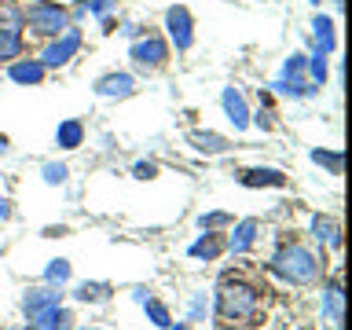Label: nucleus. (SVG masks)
Returning a JSON list of instances; mask_svg holds the SVG:
<instances>
[{
    "label": "nucleus",
    "instance_id": "1",
    "mask_svg": "<svg viewBox=\"0 0 352 330\" xmlns=\"http://www.w3.org/2000/svg\"><path fill=\"white\" fill-rule=\"evenodd\" d=\"M272 272L290 286H308L323 275V257L312 253L308 246H301V242H283L272 253Z\"/></svg>",
    "mask_w": 352,
    "mask_h": 330
},
{
    "label": "nucleus",
    "instance_id": "2",
    "mask_svg": "<svg viewBox=\"0 0 352 330\" xmlns=\"http://www.w3.org/2000/svg\"><path fill=\"white\" fill-rule=\"evenodd\" d=\"M261 305L257 286H250L246 279H220L217 286V316L228 319V323H242V319H253Z\"/></svg>",
    "mask_w": 352,
    "mask_h": 330
},
{
    "label": "nucleus",
    "instance_id": "3",
    "mask_svg": "<svg viewBox=\"0 0 352 330\" xmlns=\"http://www.w3.org/2000/svg\"><path fill=\"white\" fill-rule=\"evenodd\" d=\"M22 26H30L37 37H59V33L70 26V15H66L63 4H52V0H33V4L22 11Z\"/></svg>",
    "mask_w": 352,
    "mask_h": 330
},
{
    "label": "nucleus",
    "instance_id": "4",
    "mask_svg": "<svg viewBox=\"0 0 352 330\" xmlns=\"http://www.w3.org/2000/svg\"><path fill=\"white\" fill-rule=\"evenodd\" d=\"M129 55L140 70H162V66L169 63V44H165L158 33H140V37L132 41Z\"/></svg>",
    "mask_w": 352,
    "mask_h": 330
},
{
    "label": "nucleus",
    "instance_id": "5",
    "mask_svg": "<svg viewBox=\"0 0 352 330\" xmlns=\"http://www.w3.org/2000/svg\"><path fill=\"white\" fill-rule=\"evenodd\" d=\"M77 52H81V30L66 26L59 37L48 41V48L41 52V63H44V70H59V66H66Z\"/></svg>",
    "mask_w": 352,
    "mask_h": 330
},
{
    "label": "nucleus",
    "instance_id": "6",
    "mask_svg": "<svg viewBox=\"0 0 352 330\" xmlns=\"http://www.w3.org/2000/svg\"><path fill=\"white\" fill-rule=\"evenodd\" d=\"M165 30H169V41L176 44V52H187L195 44V22H191V11L173 4L165 11Z\"/></svg>",
    "mask_w": 352,
    "mask_h": 330
},
{
    "label": "nucleus",
    "instance_id": "7",
    "mask_svg": "<svg viewBox=\"0 0 352 330\" xmlns=\"http://www.w3.org/2000/svg\"><path fill=\"white\" fill-rule=\"evenodd\" d=\"M319 312H323V323L330 330H341V323H345V294H341V279H338V275L323 283V301H319Z\"/></svg>",
    "mask_w": 352,
    "mask_h": 330
},
{
    "label": "nucleus",
    "instance_id": "8",
    "mask_svg": "<svg viewBox=\"0 0 352 330\" xmlns=\"http://www.w3.org/2000/svg\"><path fill=\"white\" fill-rule=\"evenodd\" d=\"M220 107H224V114H228V121L235 125V132H242L250 125V103H246V96H242V88H224L220 92Z\"/></svg>",
    "mask_w": 352,
    "mask_h": 330
},
{
    "label": "nucleus",
    "instance_id": "9",
    "mask_svg": "<svg viewBox=\"0 0 352 330\" xmlns=\"http://www.w3.org/2000/svg\"><path fill=\"white\" fill-rule=\"evenodd\" d=\"M136 92V77L132 74H107L96 81V96L99 99H129Z\"/></svg>",
    "mask_w": 352,
    "mask_h": 330
},
{
    "label": "nucleus",
    "instance_id": "10",
    "mask_svg": "<svg viewBox=\"0 0 352 330\" xmlns=\"http://www.w3.org/2000/svg\"><path fill=\"white\" fill-rule=\"evenodd\" d=\"M63 305V290H55V286H44V290H30L26 297H22V312H26V319L48 312V308Z\"/></svg>",
    "mask_w": 352,
    "mask_h": 330
},
{
    "label": "nucleus",
    "instance_id": "11",
    "mask_svg": "<svg viewBox=\"0 0 352 330\" xmlns=\"http://www.w3.org/2000/svg\"><path fill=\"white\" fill-rule=\"evenodd\" d=\"M30 330H74V312L63 308V305H55V308H48V312L33 316Z\"/></svg>",
    "mask_w": 352,
    "mask_h": 330
},
{
    "label": "nucleus",
    "instance_id": "12",
    "mask_svg": "<svg viewBox=\"0 0 352 330\" xmlns=\"http://www.w3.org/2000/svg\"><path fill=\"white\" fill-rule=\"evenodd\" d=\"M8 77L15 85H41L44 81V63L41 59H15V63H8Z\"/></svg>",
    "mask_w": 352,
    "mask_h": 330
},
{
    "label": "nucleus",
    "instance_id": "13",
    "mask_svg": "<svg viewBox=\"0 0 352 330\" xmlns=\"http://www.w3.org/2000/svg\"><path fill=\"white\" fill-rule=\"evenodd\" d=\"M257 235H261V224H257V220H239L235 231H231L228 242H224V250H231V253H246L253 242H257Z\"/></svg>",
    "mask_w": 352,
    "mask_h": 330
},
{
    "label": "nucleus",
    "instance_id": "14",
    "mask_svg": "<svg viewBox=\"0 0 352 330\" xmlns=\"http://www.w3.org/2000/svg\"><path fill=\"white\" fill-rule=\"evenodd\" d=\"M85 143V121L81 118H66L59 129H55V147L59 151H77Z\"/></svg>",
    "mask_w": 352,
    "mask_h": 330
},
{
    "label": "nucleus",
    "instance_id": "15",
    "mask_svg": "<svg viewBox=\"0 0 352 330\" xmlns=\"http://www.w3.org/2000/svg\"><path fill=\"white\" fill-rule=\"evenodd\" d=\"M22 48H26L22 26H0V63H15V59H22Z\"/></svg>",
    "mask_w": 352,
    "mask_h": 330
},
{
    "label": "nucleus",
    "instance_id": "16",
    "mask_svg": "<svg viewBox=\"0 0 352 330\" xmlns=\"http://www.w3.org/2000/svg\"><path fill=\"white\" fill-rule=\"evenodd\" d=\"M312 239L319 242V246H330L338 250L341 246V228L334 217H312Z\"/></svg>",
    "mask_w": 352,
    "mask_h": 330
},
{
    "label": "nucleus",
    "instance_id": "17",
    "mask_svg": "<svg viewBox=\"0 0 352 330\" xmlns=\"http://www.w3.org/2000/svg\"><path fill=\"white\" fill-rule=\"evenodd\" d=\"M239 180H242V187H283L286 173L283 169H242Z\"/></svg>",
    "mask_w": 352,
    "mask_h": 330
},
{
    "label": "nucleus",
    "instance_id": "18",
    "mask_svg": "<svg viewBox=\"0 0 352 330\" xmlns=\"http://www.w3.org/2000/svg\"><path fill=\"white\" fill-rule=\"evenodd\" d=\"M187 140H191V147L202 151V154H224V151L231 147L228 136H220V132H209V129H195Z\"/></svg>",
    "mask_w": 352,
    "mask_h": 330
},
{
    "label": "nucleus",
    "instance_id": "19",
    "mask_svg": "<svg viewBox=\"0 0 352 330\" xmlns=\"http://www.w3.org/2000/svg\"><path fill=\"white\" fill-rule=\"evenodd\" d=\"M187 253H191L195 261H217L220 253H224V239L213 235V231H206L202 239H195V242H191V250H187Z\"/></svg>",
    "mask_w": 352,
    "mask_h": 330
},
{
    "label": "nucleus",
    "instance_id": "20",
    "mask_svg": "<svg viewBox=\"0 0 352 330\" xmlns=\"http://www.w3.org/2000/svg\"><path fill=\"white\" fill-rule=\"evenodd\" d=\"M312 33H316V48L323 52V55H330L338 48V33H334V22H330L327 15H316L312 19Z\"/></svg>",
    "mask_w": 352,
    "mask_h": 330
},
{
    "label": "nucleus",
    "instance_id": "21",
    "mask_svg": "<svg viewBox=\"0 0 352 330\" xmlns=\"http://www.w3.org/2000/svg\"><path fill=\"white\" fill-rule=\"evenodd\" d=\"M279 96H290V99H305V96H316V88L312 81H301V77H279V81L272 85Z\"/></svg>",
    "mask_w": 352,
    "mask_h": 330
},
{
    "label": "nucleus",
    "instance_id": "22",
    "mask_svg": "<svg viewBox=\"0 0 352 330\" xmlns=\"http://www.w3.org/2000/svg\"><path fill=\"white\" fill-rule=\"evenodd\" d=\"M74 297L81 305H99V301H107V297H110V286L107 283H81L74 290Z\"/></svg>",
    "mask_w": 352,
    "mask_h": 330
},
{
    "label": "nucleus",
    "instance_id": "23",
    "mask_svg": "<svg viewBox=\"0 0 352 330\" xmlns=\"http://www.w3.org/2000/svg\"><path fill=\"white\" fill-rule=\"evenodd\" d=\"M305 74L312 77V85H327V77H330V66H327V55L316 48V55H308V63H305Z\"/></svg>",
    "mask_w": 352,
    "mask_h": 330
},
{
    "label": "nucleus",
    "instance_id": "24",
    "mask_svg": "<svg viewBox=\"0 0 352 330\" xmlns=\"http://www.w3.org/2000/svg\"><path fill=\"white\" fill-rule=\"evenodd\" d=\"M143 312H147V319L154 327H162V330L173 327V316H169V308H165L162 301H151V297H147V301H143Z\"/></svg>",
    "mask_w": 352,
    "mask_h": 330
},
{
    "label": "nucleus",
    "instance_id": "25",
    "mask_svg": "<svg viewBox=\"0 0 352 330\" xmlns=\"http://www.w3.org/2000/svg\"><path fill=\"white\" fill-rule=\"evenodd\" d=\"M44 279H48V286H63L70 283V261H48V268H44Z\"/></svg>",
    "mask_w": 352,
    "mask_h": 330
},
{
    "label": "nucleus",
    "instance_id": "26",
    "mask_svg": "<svg viewBox=\"0 0 352 330\" xmlns=\"http://www.w3.org/2000/svg\"><path fill=\"white\" fill-rule=\"evenodd\" d=\"M41 176H44V184H48V187H59V184H66L70 169H66L63 162H44L41 165Z\"/></svg>",
    "mask_w": 352,
    "mask_h": 330
},
{
    "label": "nucleus",
    "instance_id": "27",
    "mask_svg": "<svg viewBox=\"0 0 352 330\" xmlns=\"http://www.w3.org/2000/svg\"><path fill=\"white\" fill-rule=\"evenodd\" d=\"M312 162H316V165H323L327 173L341 176V154H338V151H319V147H316V151H312Z\"/></svg>",
    "mask_w": 352,
    "mask_h": 330
},
{
    "label": "nucleus",
    "instance_id": "28",
    "mask_svg": "<svg viewBox=\"0 0 352 330\" xmlns=\"http://www.w3.org/2000/svg\"><path fill=\"white\" fill-rule=\"evenodd\" d=\"M187 316H191V323H202L209 316V297L206 294H195L191 297V308H187Z\"/></svg>",
    "mask_w": 352,
    "mask_h": 330
},
{
    "label": "nucleus",
    "instance_id": "29",
    "mask_svg": "<svg viewBox=\"0 0 352 330\" xmlns=\"http://www.w3.org/2000/svg\"><path fill=\"white\" fill-rule=\"evenodd\" d=\"M305 63H308V55H301V52L290 55V59L283 63V77H301L305 74Z\"/></svg>",
    "mask_w": 352,
    "mask_h": 330
},
{
    "label": "nucleus",
    "instance_id": "30",
    "mask_svg": "<svg viewBox=\"0 0 352 330\" xmlns=\"http://www.w3.org/2000/svg\"><path fill=\"white\" fill-rule=\"evenodd\" d=\"M81 4H85L88 11H92V15H99V19H107L110 11H114V4H118V0H81Z\"/></svg>",
    "mask_w": 352,
    "mask_h": 330
},
{
    "label": "nucleus",
    "instance_id": "31",
    "mask_svg": "<svg viewBox=\"0 0 352 330\" xmlns=\"http://www.w3.org/2000/svg\"><path fill=\"white\" fill-rule=\"evenodd\" d=\"M206 231H213V228H228L231 224V213H206L202 220H198Z\"/></svg>",
    "mask_w": 352,
    "mask_h": 330
},
{
    "label": "nucleus",
    "instance_id": "32",
    "mask_svg": "<svg viewBox=\"0 0 352 330\" xmlns=\"http://www.w3.org/2000/svg\"><path fill=\"white\" fill-rule=\"evenodd\" d=\"M132 176H136V180H154V176H158V165L154 162H136L132 165Z\"/></svg>",
    "mask_w": 352,
    "mask_h": 330
},
{
    "label": "nucleus",
    "instance_id": "33",
    "mask_svg": "<svg viewBox=\"0 0 352 330\" xmlns=\"http://www.w3.org/2000/svg\"><path fill=\"white\" fill-rule=\"evenodd\" d=\"M250 118L257 121V129H264V132H272V129H275V114H272L268 107H261L257 114H250Z\"/></svg>",
    "mask_w": 352,
    "mask_h": 330
},
{
    "label": "nucleus",
    "instance_id": "34",
    "mask_svg": "<svg viewBox=\"0 0 352 330\" xmlns=\"http://www.w3.org/2000/svg\"><path fill=\"white\" fill-rule=\"evenodd\" d=\"M121 33H125V37H140V26H136V22H125V26H121Z\"/></svg>",
    "mask_w": 352,
    "mask_h": 330
},
{
    "label": "nucleus",
    "instance_id": "35",
    "mask_svg": "<svg viewBox=\"0 0 352 330\" xmlns=\"http://www.w3.org/2000/svg\"><path fill=\"white\" fill-rule=\"evenodd\" d=\"M11 217V202H8V198H0V220H8Z\"/></svg>",
    "mask_w": 352,
    "mask_h": 330
},
{
    "label": "nucleus",
    "instance_id": "36",
    "mask_svg": "<svg viewBox=\"0 0 352 330\" xmlns=\"http://www.w3.org/2000/svg\"><path fill=\"white\" fill-rule=\"evenodd\" d=\"M0 154H8V136L0 132Z\"/></svg>",
    "mask_w": 352,
    "mask_h": 330
},
{
    "label": "nucleus",
    "instance_id": "37",
    "mask_svg": "<svg viewBox=\"0 0 352 330\" xmlns=\"http://www.w3.org/2000/svg\"><path fill=\"white\" fill-rule=\"evenodd\" d=\"M169 330H187V323H173Z\"/></svg>",
    "mask_w": 352,
    "mask_h": 330
},
{
    "label": "nucleus",
    "instance_id": "38",
    "mask_svg": "<svg viewBox=\"0 0 352 330\" xmlns=\"http://www.w3.org/2000/svg\"><path fill=\"white\" fill-rule=\"evenodd\" d=\"M224 330H242V327H224Z\"/></svg>",
    "mask_w": 352,
    "mask_h": 330
},
{
    "label": "nucleus",
    "instance_id": "39",
    "mask_svg": "<svg viewBox=\"0 0 352 330\" xmlns=\"http://www.w3.org/2000/svg\"><path fill=\"white\" fill-rule=\"evenodd\" d=\"M334 4H338V8H341V4H345V0H334Z\"/></svg>",
    "mask_w": 352,
    "mask_h": 330
}]
</instances>
